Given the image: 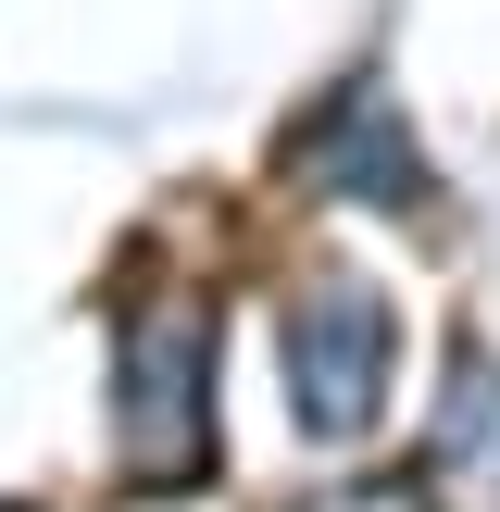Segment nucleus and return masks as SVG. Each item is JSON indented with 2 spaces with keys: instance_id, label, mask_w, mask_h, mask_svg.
<instances>
[{
  "instance_id": "f257e3e1",
  "label": "nucleus",
  "mask_w": 500,
  "mask_h": 512,
  "mask_svg": "<svg viewBox=\"0 0 500 512\" xmlns=\"http://www.w3.org/2000/svg\"><path fill=\"white\" fill-rule=\"evenodd\" d=\"M375 388H388V313H375V288L325 275V288L300 300V325H288V400H300L313 438H363Z\"/></svg>"
},
{
  "instance_id": "f03ea898",
  "label": "nucleus",
  "mask_w": 500,
  "mask_h": 512,
  "mask_svg": "<svg viewBox=\"0 0 500 512\" xmlns=\"http://www.w3.org/2000/svg\"><path fill=\"white\" fill-rule=\"evenodd\" d=\"M438 512H500V363H450V400H438Z\"/></svg>"
}]
</instances>
